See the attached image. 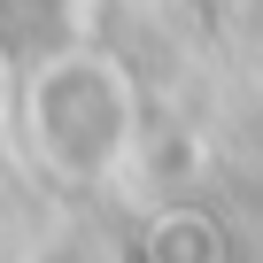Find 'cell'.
I'll return each instance as SVG.
<instances>
[{
  "instance_id": "cell-1",
  "label": "cell",
  "mask_w": 263,
  "mask_h": 263,
  "mask_svg": "<svg viewBox=\"0 0 263 263\" xmlns=\"http://www.w3.org/2000/svg\"><path fill=\"white\" fill-rule=\"evenodd\" d=\"M24 140L62 178H108L132 147V85L108 54L70 47L24 78Z\"/></svg>"
}]
</instances>
